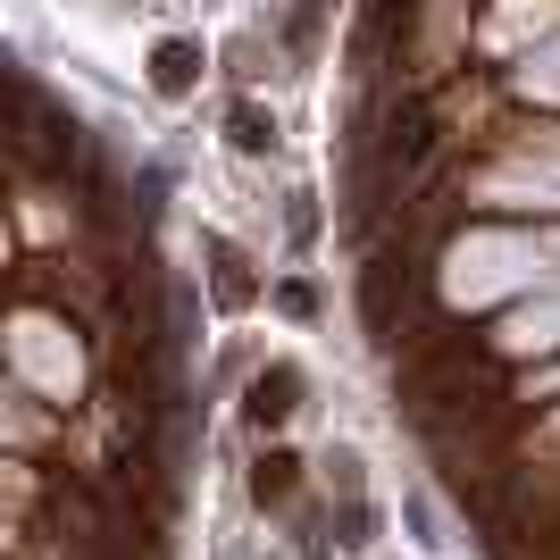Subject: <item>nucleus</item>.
<instances>
[{
    "instance_id": "nucleus-4",
    "label": "nucleus",
    "mask_w": 560,
    "mask_h": 560,
    "mask_svg": "<svg viewBox=\"0 0 560 560\" xmlns=\"http://www.w3.org/2000/svg\"><path fill=\"white\" fill-rule=\"evenodd\" d=\"M192 75H201V43H160L151 50V84H160V93H185Z\"/></svg>"
},
{
    "instance_id": "nucleus-5",
    "label": "nucleus",
    "mask_w": 560,
    "mask_h": 560,
    "mask_svg": "<svg viewBox=\"0 0 560 560\" xmlns=\"http://www.w3.org/2000/svg\"><path fill=\"white\" fill-rule=\"evenodd\" d=\"M234 151H277V117H259V109H234Z\"/></svg>"
},
{
    "instance_id": "nucleus-3",
    "label": "nucleus",
    "mask_w": 560,
    "mask_h": 560,
    "mask_svg": "<svg viewBox=\"0 0 560 560\" xmlns=\"http://www.w3.org/2000/svg\"><path fill=\"white\" fill-rule=\"evenodd\" d=\"M201 252H210V284H218V302H226V310H243V302H252V268H243V252H234L226 234H210Z\"/></svg>"
},
{
    "instance_id": "nucleus-6",
    "label": "nucleus",
    "mask_w": 560,
    "mask_h": 560,
    "mask_svg": "<svg viewBox=\"0 0 560 560\" xmlns=\"http://www.w3.org/2000/svg\"><path fill=\"white\" fill-rule=\"evenodd\" d=\"M277 302H284V318H310V310H318V293H310V284H284Z\"/></svg>"
},
{
    "instance_id": "nucleus-1",
    "label": "nucleus",
    "mask_w": 560,
    "mask_h": 560,
    "mask_svg": "<svg viewBox=\"0 0 560 560\" xmlns=\"http://www.w3.org/2000/svg\"><path fill=\"white\" fill-rule=\"evenodd\" d=\"M293 410H302V369H293V360L259 369V376H252V401H243V419H252V427H284Z\"/></svg>"
},
{
    "instance_id": "nucleus-2",
    "label": "nucleus",
    "mask_w": 560,
    "mask_h": 560,
    "mask_svg": "<svg viewBox=\"0 0 560 560\" xmlns=\"http://www.w3.org/2000/svg\"><path fill=\"white\" fill-rule=\"evenodd\" d=\"M293 493H302V452L268 444V452L252 460V502H259V511H284Z\"/></svg>"
}]
</instances>
